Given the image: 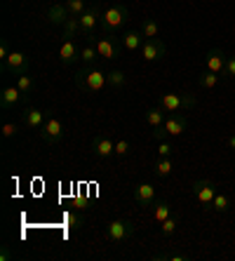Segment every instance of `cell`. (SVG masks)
<instances>
[{
  "instance_id": "cell-27",
  "label": "cell",
  "mask_w": 235,
  "mask_h": 261,
  "mask_svg": "<svg viewBox=\"0 0 235 261\" xmlns=\"http://www.w3.org/2000/svg\"><path fill=\"white\" fill-rule=\"evenodd\" d=\"M64 224L71 228V231H78L87 224V219H85L83 212H64Z\"/></svg>"
},
{
  "instance_id": "cell-6",
  "label": "cell",
  "mask_w": 235,
  "mask_h": 261,
  "mask_svg": "<svg viewBox=\"0 0 235 261\" xmlns=\"http://www.w3.org/2000/svg\"><path fill=\"white\" fill-rule=\"evenodd\" d=\"M38 132H40V139L47 146H57L64 141V122L57 116H47V120L42 122V127Z\"/></svg>"
},
{
  "instance_id": "cell-22",
  "label": "cell",
  "mask_w": 235,
  "mask_h": 261,
  "mask_svg": "<svg viewBox=\"0 0 235 261\" xmlns=\"http://www.w3.org/2000/svg\"><path fill=\"white\" fill-rule=\"evenodd\" d=\"M146 125H148L151 129L163 127V125H165V111L160 109V106H153V109H148V111H146Z\"/></svg>"
},
{
  "instance_id": "cell-4",
  "label": "cell",
  "mask_w": 235,
  "mask_h": 261,
  "mask_svg": "<svg viewBox=\"0 0 235 261\" xmlns=\"http://www.w3.org/2000/svg\"><path fill=\"white\" fill-rule=\"evenodd\" d=\"M78 19H80V38L94 40L97 38V29L101 26V7L97 3H90V7Z\"/></svg>"
},
{
  "instance_id": "cell-17",
  "label": "cell",
  "mask_w": 235,
  "mask_h": 261,
  "mask_svg": "<svg viewBox=\"0 0 235 261\" xmlns=\"http://www.w3.org/2000/svg\"><path fill=\"white\" fill-rule=\"evenodd\" d=\"M165 129L169 132V137H179L188 129V118L181 116V113H169L165 118Z\"/></svg>"
},
{
  "instance_id": "cell-14",
  "label": "cell",
  "mask_w": 235,
  "mask_h": 261,
  "mask_svg": "<svg viewBox=\"0 0 235 261\" xmlns=\"http://www.w3.org/2000/svg\"><path fill=\"white\" fill-rule=\"evenodd\" d=\"M68 17H71V12H68V7L64 5V3H52V5L45 10V21L52 26H64Z\"/></svg>"
},
{
  "instance_id": "cell-37",
  "label": "cell",
  "mask_w": 235,
  "mask_h": 261,
  "mask_svg": "<svg viewBox=\"0 0 235 261\" xmlns=\"http://www.w3.org/2000/svg\"><path fill=\"white\" fill-rule=\"evenodd\" d=\"M151 134H153V139H158V141H165V139L169 137V132L165 129V125H163V127H155Z\"/></svg>"
},
{
  "instance_id": "cell-25",
  "label": "cell",
  "mask_w": 235,
  "mask_h": 261,
  "mask_svg": "<svg viewBox=\"0 0 235 261\" xmlns=\"http://www.w3.org/2000/svg\"><path fill=\"white\" fill-rule=\"evenodd\" d=\"M172 172H174V163H172V158H158L155 165H153V174L160 176V179L169 176Z\"/></svg>"
},
{
  "instance_id": "cell-19",
  "label": "cell",
  "mask_w": 235,
  "mask_h": 261,
  "mask_svg": "<svg viewBox=\"0 0 235 261\" xmlns=\"http://www.w3.org/2000/svg\"><path fill=\"white\" fill-rule=\"evenodd\" d=\"M45 120H47V113L40 111V109H36V106H29V109L24 111V125L29 129H40Z\"/></svg>"
},
{
  "instance_id": "cell-38",
  "label": "cell",
  "mask_w": 235,
  "mask_h": 261,
  "mask_svg": "<svg viewBox=\"0 0 235 261\" xmlns=\"http://www.w3.org/2000/svg\"><path fill=\"white\" fill-rule=\"evenodd\" d=\"M7 57H10V47H7V43L0 45V64H5Z\"/></svg>"
},
{
  "instance_id": "cell-7",
  "label": "cell",
  "mask_w": 235,
  "mask_h": 261,
  "mask_svg": "<svg viewBox=\"0 0 235 261\" xmlns=\"http://www.w3.org/2000/svg\"><path fill=\"white\" fill-rule=\"evenodd\" d=\"M94 43H97V49H99V59H103V61H115V59H120V55H122V43L118 40V38H113V36H99V38H94Z\"/></svg>"
},
{
  "instance_id": "cell-30",
  "label": "cell",
  "mask_w": 235,
  "mask_h": 261,
  "mask_svg": "<svg viewBox=\"0 0 235 261\" xmlns=\"http://www.w3.org/2000/svg\"><path fill=\"white\" fill-rule=\"evenodd\" d=\"M230 210V198L226 193H217L214 200H212V212H219V214H226Z\"/></svg>"
},
{
  "instance_id": "cell-33",
  "label": "cell",
  "mask_w": 235,
  "mask_h": 261,
  "mask_svg": "<svg viewBox=\"0 0 235 261\" xmlns=\"http://www.w3.org/2000/svg\"><path fill=\"white\" fill-rule=\"evenodd\" d=\"M174 144H169L167 139L165 141H158V158H172L174 155Z\"/></svg>"
},
{
  "instance_id": "cell-1",
  "label": "cell",
  "mask_w": 235,
  "mask_h": 261,
  "mask_svg": "<svg viewBox=\"0 0 235 261\" xmlns=\"http://www.w3.org/2000/svg\"><path fill=\"white\" fill-rule=\"evenodd\" d=\"M129 19V10L122 3H113L101 12V33L103 36H115L118 31L125 26V21Z\"/></svg>"
},
{
  "instance_id": "cell-36",
  "label": "cell",
  "mask_w": 235,
  "mask_h": 261,
  "mask_svg": "<svg viewBox=\"0 0 235 261\" xmlns=\"http://www.w3.org/2000/svg\"><path fill=\"white\" fill-rule=\"evenodd\" d=\"M223 75H226L228 80H235V55L226 59V68H223Z\"/></svg>"
},
{
  "instance_id": "cell-11",
  "label": "cell",
  "mask_w": 235,
  "mask_h": 261,
  "mask_svg": "<svg viewBox=\"0 0 235 261\" xmlns=\"http://www.w3.org/2000/svg\"><path fill=\"white\" fill-rule=\"evenodd\" d=\"M92 151H94L97 158L109 160L115 155V141L111 139L109 134H97V137L92 139Z\"/></svg>"
},
{
  "instance_id": "cell-3",
  "label": "cell",
  "mask_w": 235,
  "mask_h": 261,
  "mask_svg": "<svg viewBox=\"0 0 235 261\" xmlns=\"http://www.w3.org/2000/svg\"><path fill=\"white\" fill-rule=\"evenodd\" d=\"M158 106L165 111V113H184V111H191L195 106V97L193 94H181V92H167V94H160L158 99Z\"/></svg>"
},
{
  "instance_id": "cell-21",
  "label": "cell",
  "mask_w": 235,
  "mask_h": 261,
  "mask_svg": "<svg viewBox=\"0 0 235 261\" xmlns=\"http://www.w3.org/2000/svg\"><path fill=\"white\" fill-rule=\"evenodd\" d=\"M97 59H99V49H97L94 40H90L85 47H80V61H83V66H94Z\"/></svg>"
},
{
  "instance_id": "cell-20",
  "label": "cell",
  "mask_w": 235,
  "mask_h": 261,
  "mask_svg": "<svg viewBox=\"0 0 235 261\" xmlns=\"http://www.w3.org/2000/svg\"><path fill=\"white\" fill-rule=\"evenodd\" d=\"M151 212H153V219H155L158 224H163L165 219H169L172 214H174L172 212V205H169L167 200H155L151 205Z\"/></svg>"
},
{
  "instance_id": "cell-40",
  "label": "cell",
  "mask_w": 235,
  "mask_h": 261,
  "mask_svg": "<svg viewBox=\"0 0 235 261\" xmlns=\"http://www.w3.org/2000/svg\"><path fill=\"white\" fill-rule=\"evenodd\" d=\"M228 146H230V148H233V151H235V134H230V137H228Z\"/></svg>"
},
{
  "instance_id": "cell-12",
  "label": "cell",
  "mask_w": 235,
  "mask_h": 261,
  "mask_svg": "<svg viewBox=\"0 0 235 261\" xmlns=\"http://www.w3.org/2000/svg\"><path fill=\"white\" fill-rule=\"evenodd\" d=\"M24 99H26L24 92L19 90L17 85H7V87H3V92H0V109L14 111V106H19Z\"/></svg>"
},
{
  "instance_id": "cell-28",
  "label": "cell",
  "mask_w": 235,
  "mask_h": 261,
  "mask_svg": "<svg viewBox=\"0 0 235 261\" xmlns=\"http://www.w3.org/2000/svg\"><path fill=\"white\" fill-rule=\"evenodd\" d=\"M219 78H221V75H219V73H214V71H202V75H200L198 78V85L202 87V90H214V87L219 85Z\"/></svg>"
},
{
  "instance_id": "cell-29",
  "label": "cell",
  "mask_w": 235,
  "mask_h": 261,
  "mask_svg": "<svg viewBox=\"0 0 235 261\" xmlns=\"http://www.w3.org/2000/svg\"><path fill=\"white\" fill-rule=\"evenodd\" d=\"M139 31L144 33V38H160V24H158L155 19H144Z\"/></svg>"
},
{
  "instance_id": "cell-35",
  "label": "cell",
  "mask_w": 235,
  "mask_h": 261,
  "mask_svg": "<svg viewBox=\"0 0 235 261\" xmlns=\"http://www.w3.org/2000/svg\"><path fill=\"white\" fill-rule=\"evenodd\" d=\"M17 134H19L17 122H5V125H3V137H5V139H12V137H17Z\"/></svg>"
},
{
  "instance_id": "cell-15",
  "label": "cell",
  "mask_w": 235,
  "mask_h": 261,
  "mask_svg": "<svg viewBox=\"0 0 235 261\" xmlns=\"http://www.w3.org/2000/svg\"><path fill=\"white\" fill-rule=\"evenodd\" d=\"M226 59H228V55H226L221 47H212L205 57V68L207 71H214V73H223Z\"/></svg>"
},
{
  "instance_id": "cell-32",
  "label": "cell",
  "mask_w": 235,
  "mask_h": 261,
  "mask_svg": "<svg viewBox=\"0 0 235 261\" xmlns=\"http://www.w3.org/2000/svg\"><path fill=\"white\" fill-rule=\"evenodd\" d=\"M64 5L68 7V12H71L73 17H80V14L90 7V0H64Z\"/></svg>"
},
{
  "instance_id": "cell-34",
  "label": "cell",
  "mask_w": 235,
  "mask_h": 261,
  "mask_svg": "<svg viewBox=\"0 0 235 261\" xmlns=\"http://www.w3.org/2000/svg\"><path fill=\"white\" fill-rule=\"evenodd\" d=\"M129 148H132V146H129V141H127V139H118V141H115V155H118V158L129 155Z\"/></svg>"
},
{
  "instance_id": "cell-18",
  "label": "cell",
  "mask_w": 235,
  "mask_h": 261,
  "mask_svg": "<svg viewBox=\"0 0 235 261\" xmlns=\"http://www.w3.org/2000/svg\"><path fill=\"white\" fill-rule=\"evenodd\" d=\"M144 33L141 31H125L120 36V43L127 52H141V45H144Z\"/></svg>"
},
{
  "instance_id": "cell-26",
  "label": "cell",
  "mask_w": 235,
  "mask_h": 261,
  "mask_svg": "<svg viewBox=\"0 0 235 261\" xmlns=\"http://www.w3.org/2000/svg\"><path fill=\"white\" fill-rule=\"evenodd\" d=\"M61 29H64V38H66V40H75V38H80V19L71 14Z\"/></svg>"
},
{
  "instance_id": "cell-24",
  "label": "cell",
  "mask_w": 235,
  "mask_h": 261,
  "mask_svg": "<svg viewBox=\"0 0 235 261\" xmlns=\"http://www.w3.org/2000/svg\"><path fill=\"white\" fill-rule=\"evenodd\" d=\"M179 226H181V214H172V217L165 219L163 224H160V236H163V238L174 236Z\"/></svg>"
},
{
  "instance_id": "cell-16",
  "label": "cell",
  "mask_w": 235,
  "mask_h": 261,
  "mask_svg": "<svg viewBox=\"0 0 235 261\" xmlns=\"http://www.w3.org/2000/svg\"><path fill=\"white\" fill-rule=\"evenodd\" d=\"M59 61L64 66H71V64L80 61V47L75 45V40H66L64 38V43L59 47Z\"/></svg>"
},
{
  "instance_id": "cell-13",
  "label": "cell",
  "mask_w": 235,
  "mask_h": 261,
  "mask_svg": "<svg viewBox=\"0 0 235 261\" xmlns=\"http://www.w3.org/2000/svg\"><path fill=\"white\" fill-rule=\"evenodd\" d=\"M132 198L139 207H151L155 202V186L153 184H137L132 189Z\"/></svg>"
},
{
  "instance_id": "cell-39",
  "label": "cell",
  "mask_w": 235,
  "mask_h": 261,
  "mask_svg": "<svg viewBox=\"0 0 235 261\" xmlns=\"http://www.w3.org/2000/svg\"><path fill=\"white\" fill-rule=\"evenodd\" d=\"M3 261H7V259H12V254H10V249L7 247H3V256H0Z\"/></svg>"
},
{
  "instance_id": "cell-5",
  "label": "cell",
  "mask_w": 235,
  "mask_h": 261,
  "mask_svg": "<svg viewBox=\"0 0 235 261\" xmlns=\"http://www.w3.org/2000/svg\"><path fill=\"white\" fill-rule=\"evenodd\" d=\"M134 224L129 221V219H113L109 226H106V231H103V236H106V240L109 243H125L127 238L134 236Z\"/></svg>"
},
{
  "instance_id": "cell-2",
  "label": "cell",
  "mask_w": 235,
  "mask_h": 261,
  "mask_svg": "<svg viewBox=\"0 0 235 261\" xmlns=\"http://www.w3.org/2000/svg\"><path fill=\"white\" fill-rule=\"evenodd\" d=\"M75 85L80 87L83 92H103L106 87H109V80H106V73L99 71V68L94 66H83L78 68V73H75Z\"/></svg>"
},
{
  "instance_id": "cell-23",
  "label": "cell",
  "mask_w": 235,
  "mask_h": 261,
  "mask_svg": "<svg viewBox=\"0 0 235 261\" xmlns=\"http://www.w3.org/2000/svg\"><path fill=\"white\" fill-rule=\"evenodd\" d=\"M106 80H109V87H113V90H125L127 87V75L120 68H113V71L106 73Z\"/></svg>"
},
{
  "instance_id": "cell-9",
  "label": "cell",
  "mask_w": 235,
  "mask_h": 261,
  "mask_svg": "<svg viewBox=\"0 0 235 261\" xmlns=\"http://www.w3.org/2000/svg\"><path fill=\"white\" fill-rule=\"evenodd\" d=\"M167 57V45L160 38H146L141 45V59L153 64V61H163Z\"/></svg>"
},
{
  "instance_id": "cell-31",
  "label": "cell",
  "mask_w": 235,
  "mask_h": 261,
  "mask_svg": "<svg viewBox=\"0 0 235 261\" xmlns=\"http://www.w3.org/2000/svg\"><path fill=\"white\" fill-rule=\"evenodd\" d=\"M17 87L24 92V97H29V94H33V90H36V80H33V75H29V73L17 75Z\"/></svg>"
},
{
  "instance_id": "cell-8",
  "label": "cell",
  "mask_w": 235,
  "mask_h": 261,
  "mask_svg": "<svg viewBox=\"0 0 235 261\" xmlns=\"http://www.w3.org/2000/svg\"><path fill=\"white\" fill-rule=\"evenodd\" d=\"M191 191H193L195 200H198L200 205L205 207V210H212V200H214V195L219 193L217 184L212 181V179H195V181L191 184Z\"/></svg>"
},
{
  "instance_id": "cell-10",
  "label": "cell",
  "mask_w": 235,
  "mask_h": 261,
  "mask_svg": "<svg viewBox=\"0 0 235 261\" xmlns=\"http://www.w3.org/2000/svg\"><path fill=\"white\" fill-rule=\"evenodd\" d=\"M31 68V61L29 57L24 55V52H10V57H7V61L3 64V71L10 73V75H24V73H29Z\"/></svg>"
}]
</instances>
